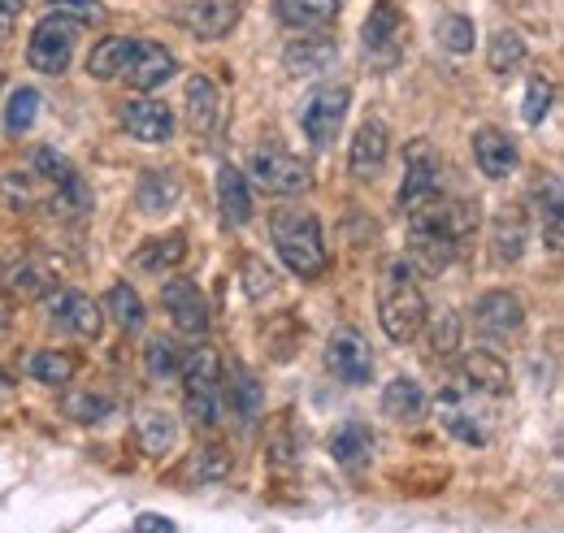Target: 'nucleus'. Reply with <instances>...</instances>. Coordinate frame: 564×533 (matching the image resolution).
Wrapping results in <instances>:
<instances>
[{"label": "nucleus", "mask_w": 564, "mask_h": 533, "mask_svg": "<svg viewBox=\"0 0 564 533\" xmlns=\"http://www.w3.org/2000/svg\"><path fill=\"white\" fill-rule=\"evenodd\" d=\"M378 322L391 342H413L425 326V295L409 261H387L378 282Z\"/></svg>", "instance_id": "1"}, {"label": "nucleus", "mask_w": 564, "mask_h": 533, "mask_svg": "<svg viewBox=\"0 0 564 533\" xmlns=\"http://www.w3.org/2000/svg\"><path fill=\"white\" fill-rule=\"evenodd\" d=\"M270 235H274L282 265L291 269L295 278H322L326 273L330 252H326L322 226H317V217L308 208H279L270 217Z\"/></svg>", "instance_id": "2"}, {"label": "nucleus", "mask_w": 564, "mask_h": 533, "mask_svg": "<svg viewBox=\"0 0 564 533\" xmlns=\"http://www.w3.org/2000/svg\"><path fill=\"white\" fill-rule=\"evenodd\" d=\"M482 403H499L487 400L478 391H469L465 382H452L443 395H438V421L469 447H487L491 443V412Z\"/></svg>", "instance_id": "3"}, {"label": "nucleus", "mask_w": 564, "mask_h": 533, "mask_svg": "<svg viewBox=\"0 0 564 533\" xmlns=\"http://www.w3.org/2000/svg\"><path fill=\"white\" fill-rule=\"evenodd\" d=\"M248 174H252V183L261 187V192H270V196H304L308 192V165L300 161V156H291L286 148L279 143H265V148H257L252 152V161H248Z\"/></svg>", "instance_id": "4"}, {"label": "nucleus", "mask_w": 564, "mask_h": 533, "mask_svg": "<svg viewBox=\"0 0 564 533\" xmlns=\"http://www.w3.org/2000/svg\"><path fill=\"white\" fill-rule=\"evenodd\" d=\"M78 31H83V26H74L70 18L48 13V18L31 31V40H26V62H31V69H40V74H62V69L70 66Z\"/></svg>", "instance_id": "5"}, {"label": "nucleus", "mask_w": 564, "mask_h": 533, "mask_svg": "<svg viewBox=\"0 0 564 533\" xmlns=\"http://www.w3.org/2000/svg\"><path fill=\"white\" fill-rule=\"evenodd\" d=\"M348 105H352V91H348V87H317V91L304 100L300 127H304L313 148H326V143L339 134L344 118H348Z\"/></svg>", "instance_id": "6"}, {"label": "nucleus", "mask_w": 564, "mask_h": 533, "mask_svg": "<svg viewBox=\"0 0 564 533\" xmlns=\"http://www.w3.org/2000/svg\"><path fill=\"white\" fill-rule=\"evenodd\" d=\"M404 165H409V174H404V187H400V208H404V213H413V208H422L425 200H434V196H438L443 161H438V152H434V143H430V139H413V143H409Z\"/></svg>", "instance_id": "7"}, {"label": "nucleus", "mask_w": 564, "mask_h": 533, "mask_svg": "<svg viewBox=\"0 0 564 533\" xmlns=\"http://www.w3.org/2000/svg\"><path fill=\"white\" fill-rule=\"evenodd\" d=\"M174 69H178V62L170 48H161L152 40H127V57H122L118 78H127V87H135V91H152V87L170 83Z\"/></svg>", "instance_id": "8"}, {"label": "nucleus", "mask_w": 564, "mask_h": 533, "mask_svg": "<svg viewBox=\"0 0 564 533\" xmlns=\"http://www.w3.org/2000/svg\"><path fill=\"white\" fill-rule=\"evenodd\" d=\"M221 407H230V416L243 429H252L265 412V391L243 360H230V369H221Z\"/></svg>", "instance_id": "9"}, {"label": "nucleus", "mask_w": 564, "mask_h": 533, "mask_svg": "<svg viewBox=\"0 0 564 533\" xmlns=\"http://www.w3.org/2000/svg\"><path fill=\"white\" fill-rule=\"evenodd\" d=\"M161 304H165V313H170V322H174L178 334H187V338H205L209 334V304H205L196 282L170 278L161 286Z\"/></svg>", "instance_id": "10"}, {"label": "nucleus", "mask_w": 564, "mask_h": 533, "mask_svg": "<svg viewBox=\"0 0 564 533\" xmlns=\"http://www.w3.org/2000/svg\"><path fill=\"white\" fill-rule=\"evenodd\" d=\"M326 369L344 387H365L373 378V351L356 330H335L326 338Z\"/></svg>", "instance_id": "11"}, {"label": "nucleus", "mask_w": 564, "mask_h": 533, "mask_svg": "<svg viewBox=\"0 0 564 533\" xmlns=\"http://www.w3.org/2000/svg\"><path fill=\"white\" fill-rule=\"evenodd\" d=\"M404 31H409V22H404V13L395 9V0H378V4L369 9V18H365V31H360L365 53L378 57V62H395L400 48H404Z\"/></svg>", "instance_id": "12"}, {"label": "nucleus", "mask_w": 564, "mask_h": 533, "mask_svg": "<svg viewBox=\"0 0 564 533\" xmlns=\"http://www.w3.org/2000/svg\"><path fill=\"white\" fill-rule=\"evenodd\" d=\"M174 22L200 40H221L239 22V0H183L174 9Z\"/></svg>", "instance_id": "13"}, {"label": "nucleus", "mask_w": 564, "mask_h": 533, "mask_svg": "<svg viewBox=\"0 0 564 533\" xmlns=\"http://www.w3.org/2000/svg\"><path fill=\"white\" fill-rule=\"evenodd\" d=\"M525 326V308L512 291H487L478 304H474V330L482 338H508Z\"/></svg>", "instance_id": "14"}, {"label": "nucleus", "mask_w": 564, "mask_h": 533, "mask_svg": "<svg viewBox=\"0 0 564 533\" xmlns=\"http://www.w3.org/2000/svg\"><path fill=\"white\" fill-rule=\"evenodd\" d=\"M387 156H391V134L378 118L360 122V131L352 139V152H348V170L360 183H373L382 170H387Z\"/></svg>", "instance_id": "15"}, {"label": "nucleus", "mask_w": 564, "mask_h": 533, "mask_svg": "<svg viewBox=\"0 0 564 533\" xmlns=\"http://www.w3.org/2000/svg\"><path fill=\"white\" fill-rule=\"evenodd\" d=\"M48 308H53V322L66 334H74V338H100V330H105V308L91 295H83V291L53 295Z\"/></svg>", "instance_id": "16"}, {"label": "nucleus", "mask_w": 564, "mask_h": 533, "mask_svg": "<svg viewBox=\"0 0 564 533\" xmlns=\"http://www.w3.org/2000/svg\"><path fill=\"white\" fill-rule=\"evenodd\" d=\"M122 127L140 143H170L174 139V109L152 100V96H140L122 109Z\"/></svg>", "instance_id": "17"}, {"label": "nucleus", "mask_w": 564, "mask_h": 533, "mask_svg": "<svg viewBox=\"0 0 564 533\" xmlns=\"http://www.w3.org/2000/svg\"><path fill=\"white\" fill-rule=\"evenodd\" d=\"M460 257V243H452L443 230L425 226V221H409V265H417L422 273H438Z\"/></svg>", "instance_id": "18"}, {"label": "nucleus", "mask_w": 564, "mask_h": 533, "mask_svg": "<svg viewBox=\"0 0 564 533\" xmlns=\"http://www.w3.org/2000/svg\"><path fill=\"white\" fill-rule=\"evenodd\" d=\"M178 378L187 400H221V356L213 347H192L183 356Z\"/></svg>", "instance_id": "19"}, {"label": "nucleus", "mask_w": 564, "mask_h": 533, "mask_svg": "<svg viewBox=\"0 0 564 533\" xmlns=\"http://www.w3.org/2000/svg\"><path fill=\"white\" fill-rule=\"evenodd\" d=\"M0 286L13 295V300H40L57 286V265L53 261H40V257H26L18 265H9L0 273Z\"/></svg>", "instance_id": "20"}, {"label": "nucleus", "mask_w": 564, "mask_h": 533, "mask_svg": "<svg viewBox=\"0 0 564 533\" xmlns=\"http://www.w3.org/2000/svg\"><path fill=\"white\" fill-rule=\"evenodd\" d=\"M456 382H465L469 391H478L487 400H503L508 395V365L499 356H491V351H474V356L460 360Z\"/></svg>", "instance_id": "21"}, {"label": "nucleus", "mask_w": 564, "mask_h": 533, "mask_svg": "<svg viewBox=\"0 0 564 533\" xmlns=\"http://www.w3.org/2000/svg\"><path fill=\"white\" fill-rule=\"evenodd\" d=\"M474 161H478V170H482L487 178H508V174L517 170L521 152H517L512 134L495 131V127H482V131L474 134Z\"/></svg>", "instance_id": "22"}, {"label": "nucleus", "mask_w": 564, "mask_h": 533, "mask_svg": "<svg viewBox=\"0 0 564 533\" xmlns=\"http://www.w3.org/2000/svg\"><path fill=\"white\" fill-rule=\"evenodd\" d=\"M187 118H192V131L200 134V139L217 134V127H221V91L213 87V78H205V74L187 78Z\"/></svg>", "instance_id": "23"}, {"label": "nucleus", "mask_w": 564, "mask_h": 533, "mask_svg": "<svg viewBox=\"0 0 564 533\" xmlns=\"http://www.w3.org/2000/svg\"><path fill=\"white\" fill-rule=\"evenodd\" d=\"M217 208L230 226H248L252 221V192H248V174L235 165L217 170Z\"/></svg>", "instance_id": "24"}, {"label": "nucleus", "mask_w": 564, "mask_h": 533, "mask_svg": "<svg viewBox=\"0 0 564 533\" xmlns=\"http://www.w3.org/2000/svg\"><path fill=\"white\" fill-rule=\"evenodd\" d=\"M335 57H339V48L326 35H300V40H291L282 48V66L291 74H322Z\"/></svg>", "instance_id": "25"}, {"label": "nucleus", "mask_w": 564, "mask_h": 533, "mask_svg": "<svg viewBox=\"0 0 564 533\" xmlns=\"http://www.w3.org/2000/svg\"><path fill=\"white\" fill-rule=\"evenodd\" d=\"M330 460L344 465L348 472L369 465V460H373V434H369V425H360V421L339 425V429L330 434Z\"/></svg>", "instance_id": "26"}, {"label": "nucleus", "mask_w": 564, "mask_h": 533, "mask_svg": "<svg viewBox=\"0 0 564 533\" xmlns=\"http://www.w3.org/2000/svg\"><path fill=\"white\" fill-rule=\"evenodd\" d=\"M382 416H391V421H400V425L422 421L425 416L422 382H417V378H395V382H387V391H382Z\"/></svg>", "instance_id": "27"}, {"label": "nucleus", "mask_w": 564, "mask_h": 533, "mask_svg": "<svg viewBox=\"0 0 564 533\" xmlns=\"http://www.w3.org/2000/svg\"><path fill=\"white\" fill-rule=\"evenodd\" d=\"M187 261V235H165V239H143L135 248V269L143 273H170Z\"/></svg>", "instance_id": "28"}, {"label": "nucleus", "mask_w": 564, "mask_h": 533, "mask_svg": "<svg viewBox=\"0 0 564 533\" xmlns=\"http://www.w3.org/2000/svg\"><path fill=\"white\" fill-rule=\"evenodd\" d=\"M491 252H495V261H499V265L521 261V252H525V217H521L517 208H503V213L495 217Z\"/></svg>", "instance_id": "29"}, {"label": "nucleus", "mask_w": 564, "mask_h": 533, "mask_svg": "<svg viewBox=\"0 0 564 533\" xmlns=\"http://www.w3.org/2000/svg\"><path fill=\"white\" fill-rule=\"evenodd\" d=\"M135 429H140V447L148 456H170L174 443H178V425H174V416L161 412V407H143Z\"/></svg>", "instance_id": "30"}, {"label": "nucleus", "mask_w": 564, "mask_h": 533, "mask_svg": "<svg viewBox=\"0 0 564 533\" xmlns=\"http://www.w3.org/2000/svg\"><path fill=\"white\" fill-rule=\"evenodd\" d=\"M279 18L295 31H322L339 18V0H279Z\"/></svg>", "instance_id": "31"}, {"label": "nucleus", "mask_w": 564, "mask_h": 533, "mask_svg": "<svg viewBox=\"0 0 564 533\" xmlns=\"http://www.w3.org/2000/svg\"><path fill=\"white\" fill-rule=\"evenodd\" d=\"M183 196V183L170 170H148L140 178V208L143 213H165Z\"/></svg>", "instance_id": "32"}, {"label": "nucleus", "mask_w": 564, "mask_h": 533, "mask_svg": "<svg viewBox=\"0 0 564 533\" xmlns=\"http://www.w3.org/2000/svg\"><path fill=\"white\" fill-rule=\"evenodd\" d=\"M105 313L118 322V330L135 334L143 326V300L131 282H113L109 295H105Z\"/></svg>", "instance_id": "33"}, {"label": "nucleus", "mask_w": 564, "mask_h": 533, "mask_svg": "<svg viewBox=\"0 0 564 533\" xmlns=\"http://www.w3.org/2000/svg\"><path fill=\"white\" fill-rule=\"evenodd\" d=\"M178 369H183V347L174 338H148V347H143V373L152 382H170V378H178Z\"/></svg>", "instance_id": "34"}, {"label": "nucleus", "mask_w": 564, "mask_h": 533, "mask_svg": "<svg viewBox=\"0 0 564 533\" xmlns=\"http://www.w3.org/2000/svg\"><path fill=\"white\" fill-rule=\"evenodd\" d=\"M26 369H31V378H35V382H44V387H70L78 360H74L70 351H57V347H48V351H35Z\"/></svg>", "instance_id": "35"}, {"label": "nucleus", "mask_w": 564, "mask_h": 533, "mask_svg": "<svg viewBox=\"0 0 564 533\" xmlns=\"http://www.w3.org/2000/svg\"><path fill=\"white\" fill-rule=\"evenodd\" d=\"M40 118V91L35 87H18L4 105V131L9 134H26Z\"/></svg>", "instance_id": "36"}, {"label": "nucleus", "mask_w": 564, "mask_h": 533, "mask_svg": "<svg viewBox=\"0 0 564 533\" xmlns=\"http://www.w3.org/2000/svg\"><path fill=\"white\" fill-rule=\"evenodd\" d=\"M122 57H127V40H122V35H105V40L91 48V57H87V74H91L96 83H109V78H118Z\"/></svg>", "instance_id": "37"}, {"label": "nucleus", "mask_w": 564, "mask_h": 533, "mask_svg": "<svg viewBox=\"0 0 564 533\" xmlns=\"http://www.w3.org/2000/svg\"><path fill=\"white\" fill-rule=\"evenodd\" d=\"M109 412H113V395L100 391V387H91V391H70V395H66V416L83 421V425L105 421Z\"/></svg>", "instance_id": "38"}, {"label": "nucleus", "mask_w": 564, "mask_h": 533, "mask_svg": "<svg viewBox=\"0 0 564 533\" xmlns=\"http://www.w3.org/2000/svg\"><path fill=\"white\" fill-rule=\"evenodd\" d=\"M521 62H525V40H521L517 31H495L487 66H491L495 74H508V69H517Z\"/></svg>", "instance_id": "39"}, {"label": "nucleus", "mask_w": 564, "mask_h": 533, "mask_svg": "<svg viewBox=\"0 0 564 533\" xmlns=\"http://www.w3.org/2000/svg\"><path fill=\"white\" fill-rule=\"evenodd\" d=\"M226 472H230V452H226V447H200V452L187 460V477H192L196 486L221 481Z\"/></svg>", "instance_id": "40"}, {"label": "nucleus", "mask_w": 564, "mask_h": 533, "mask_svg": "<svg viewBox=\"0 0 564 533\" xmlns=\"http://www.w3.org/2000/svg\"><path fill=\"white\" fill-rule=\"evenodd\" d=\"M434 35H438V44H443L447 53H469V48H474V18L447 13V18H438Z\"/></svg>", "instance_id": "41"}, {"label": "nucleus", "mask_w": 564, "mask_h": 533, "mask_svg": "<svg viewBox=\"0 0 564 533\" xmlns=\"http://www.w3.org/2000/svg\"><path fill=\"white\" fill-rule=\"evenodd\" d=\"M48 13L70 18L74 26H105V22H109V9H105L100 0H53Z\"/></svg>", "instance_id": "42"}, {"label": "nucleus", "mask_w": 564, "mask_h": 533, "mask_svg": "<svg viewBox=\"0 0 564 533\" xmlns=\"http://www.w3.org/2000/svg\"><path fill=\"white\" fill-rule=\"evenodd\" d=\"M552 83L547 78H530V87H525V105H521V118H525V127H539L547 113H552Z\"/></svg>", "instance_id": "43"}, {"label": "nucleus", "mask_w": 564, "mask_h": 533, "mask_svg": "<svg viewBox=\"0 0 564 533\" xmlns=\"http://www.w3.org/2000/svg\"><path fill=\"white\" fill-rule=\"evenodd\" d=\"M274 286H279L274 269L265 265L261 257H243V291H248V300H265V295H274Z\"/></svg>", "instance_id": "44"}, {"label": "nucleus", "mask_w": 564, "mask_h": 533, "mask_svg": "<svg viewBox=\"0 0 564 533\" xmlns=\"http://www.w3.org/2000/svg\"><path fill=\"white\" fill-rule=\"evenodd\" d=\"M425 342H430V360L452 356V351L460 347V317H456V313H447V317H443V322L430 330V338H425Z\"/></svg>", "instance_id": "45"}, {"label": "nucleus", "mask_w": 564, "mask_h": 533, "mask_svg": "<svg viewBox=\"0 0 564 533\" xmlns=\"http://www.w3.org/2000/svg\"><path fill=\"white\" fill-rule=\"evenodd\" d=\"M22 9H26V0H0V40H9L18 31Z\"/></svg>", "instance_id": "46"}, {"label": "nucleus", "mask_w": 564, "mask_h": 533, "mask_svg": "<svg viewBox=\"0 0 564 533\" xmlns=\"http://www.w3.org/2000/svg\"><path fill=\"white\" fill-rule=\"evenodd\" d=\"M131 533H174V521L170 516H156V512H143L140 521L131 525Z\"/></svg>", "instance_id": "47"}, {"label": "nucleus", "mask_w": 564, "mask_h": 533, "mask_svg": "<svg viewBox=\"0 0 564 533\" xmlns=\"http://www.w3.org/2000/svg\"><path fill=\"white\" fill-rule=\"evenodd\" d=\"M4 395H9V378L0 373V400H4Z\"/></svg>", "instance_id": "48"}, {"label": "nucleus", "mask_w": 564, "mask_h": 533, "mask_svg": "<svg viewBox=\"0 0 564 533\" xmlns=\"http://www.w3.org/2000/svg\"><path fill=\"white\" fill-rule=\"evenodd\" d=\"M0 326H4V300H0Z\"/></svg>", "instance_id": "49"}]
</instances>
